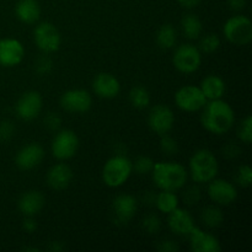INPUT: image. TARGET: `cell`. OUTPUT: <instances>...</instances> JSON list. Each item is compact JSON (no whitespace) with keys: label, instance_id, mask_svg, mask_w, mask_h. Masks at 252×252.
Wrapping results in <instances>:
<instances>
[{"label":"cell","instance_id":"obj_1","mask_svg":"<svg viewBox=\"0 0 252 252\" xmlns=\"http://www.w3.org/2000/svg\"><path fill=\"white\" fill-rule=\"evenodd\" d=\"M201 111L202 126L213 134H225L235 123V112L223 98L208 101Z\"/></svg>","mask_w":252,"mask_h":252},{"label":"cell","instance_id":"obj_22","mask_svg":"<svg viewBox=\"0 0 252 252\" xmlns=\"http://www.w3.org/2000/svg\"><path fill=\"white\" fill-rule=\"evenodd\" d=\"M15 15L24 24H36L41 16L39 2L37 0H19L15 6Z\"/></svg>","mask_w":252,"mask_h":252},{"label":"cell","instance_id":"obj_41","mask_svg":"<svg viewBox=\"0 0 252 252\" xmlns=\"http://www.w3.org/2000/svg\"><path fill=\"white\" fill-rule=\"evenodd\" d=\"M22 228L29 234L34 233L37 230V221L34 220L33 217H25L24 221H22Z\"/></svg>","mask_w":252,"mask_h":252},{"label":"cell","instance_id":"obj_43","mask_svg":"<svg viewBox=\"0 0 252 252\" xmlns=\"http://www.w3.org/2000/svg\"><path fill=\"white\" fill-rule=\"evenodd\" d=\"M182 6L187 7V9H193V7L198 6L201 0H177Z\"/></svg>","mask_w":252,"mask_h":252},{"label":"cell","instance_id":"obj_6","mask_svg":"<svg viewBox=\"0 0 252 252\" xmlns=\"http://www.w3.org/2000/svg\"><path fill=\"white\" fill-rule=\"evenodd\" d=\"M174 66L182 74H192L197 71L202 63V54L198 47L191 43H185L175 49L172 57Z\"/></svg>","mask_w":252,"mask_h":252},{"label":"cell","instance_id":"obj_39","mask_svg":"<svg viewBox=\"0 0 252 252\" xmlns=\"http://www.w3.org/2000/svg\"><path fill=\"white\" fill-rule=\"evenodd\" d=\"M158 250L161 252H176L179 251V245H177L176 241L166 239L158 245Z\"/></svg>","mask_w":252,"mask_h":252},{"label":"cell","instance_id":"obj_9","mask_svg":"<svg viewBox=\"0 0 252 252\" xmlns=\"http://www.w3.org/2000/svg\"><path fill=\"white\" fill-rule=\"evenodd\" d=\"M79 148V138L75 132L63 129L56 134L52 140V154L58 160H69L76 154Z\"/></svg>","mask_w":252,"mask_h":252},{"label":"cell","instance_id":"obj_18","mask_svg":"<svg viewBox=\"0 0 252 252\" xmlns=\"http://www.w3.org/2000/svg\"><path fill=\"white\" fill-rule=\"evenodd\" d=\"M191 250L194 252H219L221 250L220 243L213 235L194 226L189 235Z\"/></svg>","mask_w":252,"mask_h":252},{"label":"cell","instance_id":"obj_23","mask_svg":"<svg viewBox=\"0 0 252 252\" xmlns=\"http://www.w3.org/2000/svg\"><path fill=\"white\" fill-rule=\"evenodd\" d=\"M201 90L208 101L219 100L224 96L226 90L225 81L218 75H208L202 80Z\"/></svg>","mask_w":252,"mask_h":252},{"label":"cell","instance_id":"obj_19","mask_svg":"<svg viewBox=\"0 0 252 252\" xmlns=\"http://www.w3.org/2000/svg\"><path fill=\"white\" fill-rule=\"evenodd\" d=\"M93 90L101 98H115L121 91V84L112 74L100 73L94 79Z\"/></svg>","mask_w":252,"mask_h":252},{"label":"cell","instance_id":"obj_14","mask_svg":"<svg viewBox=\"0 0 252 252\" xmlns=\"http://www.w3.org/2000/svg\"><path fill=\"white\" fill-rule=\"evenodd\" d=\"M25 47L19 39H0V65L5 68L16 66L24 61Z\"/></svg>","mask_w":252,"mask_h":252},{"label":"cell","instance_id":"obj_28","mask_svg":"<svg viewBox=\"0 0 252 252\" xmlns=\"http://www.w3.org/2000/svg\"><path fill=\"white\" fill-rule=\"evenodd\" d=\"M129 101L137 110H144L150 105V93L144 86H134L129 93Z\"/></svg>","mask_w":252,"mask_h":252},{"label":"cell","instance_id":"obj_30","mask_svg":"<svg viewBox=\"0 0 252 252\" xmlns=\"http://www.w3.org/2000/svg\"><path fill=\"white\" fill-rule=\"evenodd\" d=\"M238 138L244 144H250L252 142V117L250 115L241 121L238 128Z\"/></svg>","mask_w":252,"mask_h":252},{"label":"cell","instance_id":"obj_11","mask_svg":"<svg viewBox=\"0 0 252 252\" xmlns=\"http://www.w3.org/2000/svg\"><path fill=\"white\" fill-rule=\"evenodd\" d=\"M207 193L217 206H229L238 198L236 187L231 182L223 179H213L209 181Z\"/></svg>","mask_w":252,"mask_h":252},{"label":"cell","instance_id":"obj_35","mask_svg":"<svg viewBox=\"0 0 252 252\" xmlns=\"http://www.w3.org/2000/svg\"><path fill=\"white\" fill-rule=\"evenodd\" d=\"M236 181L241 187H250L252 184V169L249 165H241L236 172Z\"/></svg>","mask_w":252,"mask_h":252},{"label":"cell","instance_id":"obj_17","mask_svg":"<svg viewBox=\"0 0 252 252\" xmlns=\"http://www.w3.org/2000/svg\"><path fill=\"white\" fill-rule=\"evenodd\" d=\"M167 224H169L170 230L175 235L180 236H189L192 229L196 226L192 214L186 209L179 208V207L175 211H172L171 213H169Z\"/></svg>","mask_w":252,"mask_h":252},{"label":"cell","instance_id":"obj_7","mask_svg":"<svg viewBox=\"0 0 252 252\" xmlns=\"http://www.w3.org/2000/svg\"><path fill=\"white\" fill-rule=\"evenodd\" d=\"M208 100L199 86L186 85L175 94V103L184 112H198L206 106Z\"/></svg>","mask_w":252,"mask_h":252},{"label":"cell","instance_id":"obj_37","mask_svg":"<svg viewBox=\"0 0 252 252\" xmlns=\"http://www.w3.org/2000/svg\"><path fill=\"white\" fill-rule=\"evenodd\" d=\"M15 126L11 121H1L0 122V140L1 142H7L14 137Z\"/></svg>","mask_w":252,"mask_h":252},{"label":"cell","instance_id":"obj_34","mask_svg":"<svg viewBox=\"0 0 252 252\" xmlns=\"http://www.w3.org/2000/svg\"><path fill=\"white\" fill-rule=\"evenodd\" d=\"M160 149L164 154L166 155H175L179 152V144H177L176 139L172 137H170L169 134L161 135V139H160Z\"/></svg>","mask_w":252,"mask_h":252},{"label":"cell","instance_id":"obj_38","mask_svg":"<svg viewBox=\"0 0 252 252\" xmlns=\"http://www.w3.org/2000/svg\"><path fill=\"white\" fill-rule=\"evenodd\" d=\"M44 125L46 127L48 128L49 130H58L62 126V118L59 117L58 113H54V112H48L44 117Z\"/></svg>","mask_w":252,"mask_h":252},{"label":"cell","instance_id":"obj_42","mask_svg":"<svg viewBox=\"0 0 252 252\" xmlns=\"http://www.w3.org/2000/svg\"><path fill=\"white\" fill-rule=\"evenodd\" d=\"M229 7L231 10H235V11H240L245 7L246 0H228Z\"/></svg>","mask_w":252,"mask_h":252},{"label":"cell","instance_id":"obj_25","mask_svg":"<svg viewBox=\"0 0 252 252\" xmlns=\"http://www.w3.org/2000/svg\"><path fill=\"white\" fill-rule=\"evenodd\" d=\"M179 197L176 196V193L172 191H162L160 193L157 194L155 197V206H157L158 211H160L161 213L169 214L172 211L179 207Z\"/></svg>","mask_w":252,"mask_h":252},{"label":"cell","instance_id":"obj_2","mask_svg":"<svg viewBox=\"0 0 252 252\" xmlns=\"http://www.w3.org/2000/svg\"><path fill=\"white\" fill-rule=\"evenodd\" d=\"M152 175L154 184L162 191L175 192L181 189L189 179V172L184 165L171 161L154 164Z\"/></svg>","mask_w":252,"mask_h":252},{"label":"cell","instance_id":"obj_12","mask_svg":"<svg viewBox=\"0 0 252 252\" xmlns=\"http://www.w3.org/2000/svg\"><path fill=\"white\" fill-rule=\"evenodd\" d=\"M175 123V115L171 108L166 105H157L150 110L148 116V125L150 129L160 137L169 134Z\"/></svg>","mask_w":252,"mask_h":252},{"label":"cell","instance_id":"obj_36","mask_svg":"<svg viewBox=\"0 0 252 252\" xmlns=\"http://www.w3.org/2000/svg\"><path fill=\"white\" fill-rule=\"evenodd\" d=\"M53 68V62L48 56H42L36 62V73L39 75H47L52 71Z\"/></svg>","mask_w":252,"mask_h":252},{"label":"cell","instance_id":"obj_8","mask_svg":"<svg viewBox=\"0 0 252 252\" xmlns=\"http://www.w3.org/2000/svg\"><path fill=\"white\" fill-rule=\"evenodd\" d=\"M33 39L39 51L43 53H54L61 48L62 37L58 29L51 22H41L33 31Z\"/></svg>","mask_w":252,"mask_h":252},{"label":"cell","instance_id":"obj_44","mask_svg":"<svg viewBox=\"0 0 252 252\" xmlns=\"http://www.w3.org/2000/svg\"><path fill=\"white\" fill-rule=\"evenodd\" d=\"M63 248H64V246H63V244L61 243V241H52L51 246H49V250L58 252V251L63 250Z\"/></svg>","mask_w":252,"mask_h":252},{"label":"cell","instance_id":"obj_45","mask_svg":"<svg viewBox=\"0 0 252 252\" xmlns=\"http://www.w3.org/2000/svg\"><path fill=\"white\" fill-rule=\"evenodd\" d=\"M25 251H39L37 248H25Z\"/></svg>","mask_w":252,"mask_h":252},{"label":"cell","instance_id":"obj_21","mask_svg":"<svg viewBox=\"0 0 252 252\" xmlns=\"http://www.w3.org/2000/svg\"><path fill=\"white\" fill-rule=\"evenodd\" d=\"M44 197L38 191H29L20 197L17 202L19 211L24 217H34L43 209Z\"/></svg>","mask_w":252,"mask_h":252},{"label":"cell","instance_id":"obj_10","mask_svg":"<svg viewBox=\"0 0 252 252\" xmlns=\"http://www.w3.org/2000/svg\"><path fill=\"white\" fill-rule=\"evenodd\" d=\"M43 107V98L38 91H26L17 100L15 105L17 117L24 121H32L37 118Z\"/></svg>","mask_w":252,"mask_h":252},{"label":"cell","instance_id":"obj_33","mask_svg":"<svg viewBox=\"0 0 252 252\" xmlns=\"http://www.w3.org/2000/svg\"><path fill=\"white\" fill-rule=\"evenodd\" d=\"M154 164L155 162L153 161L152 158L139 157L137 160H135L134 164H133V170H134L138 175L152 174Z\"/></svg>","mask_w":252,"mask_h":252},{"label":"cell","instance_id":"obj_40","mask_svg":"<svg viewBox=\"0 0 252 252\" xmlns=\"http://www.w3.org/2000/svg\"><path fill=\"white\" fill-rule=\"evenodd\" d=\"M224 155H225L228 159H235L240 154V148L235 144V143H229L228 145H225L223 149Z\"/></svg>","mask_w":252,"mask_h":252},{"label":"cell","instance_id":"obj_3","mask_svg":"<svg viewBox=\"0 0 252 252\" xmlns=\"http://www.w3.org/2000/svg\"><path fill=\"white\" fill-rule=\"evenodd\" d=\"M218 171V160L211 150H197L189 159V175L196 184H208L216 179Z\"/></svg>","mask_w":252,"mask_h":252},{"label":"cell","instance_id":"obj_31","mask_svg":"<svg viewBox=\"0 0 252 252\" xmlns=\"http://www.w3.org/2000/svg\"><path fill=\"white\" fill-rule=\"evenodd\" d=\"M143 229L147 231V234L149 235H154V234H158L161 229V220H160L159 217L157 214L152 213L148 214L144 219H143Z\"/></svg>","mask_w":252,"mask_h":252},{"label":"cell","instance_id":"obj_15","mask_svg":"<svg viewBox=\"0 0 252 252\" xmlns=\"http://www.w3.org/2000/svg\"><path fill=\"white\" fill-rule=\"evenodd\" d=\"M44 159V149L38 143H31L25 145L17 152L15 164L20 170L29 171L38 166Z\"/></svg>","mask_w":252,"mask_h":252},{"label":"cell","instance_id":"obj_29","mask_svg":"<svg viewBox=\"0 0 252 252\" xmlns=\"http://www.w3.org/2000/svg\"><path fill=\"white\" fill-rule=\"evenodd\" d=\"M220 47V38L216 33H208L199 41L198 49L204 53H214Z\"/></svg>","mask_w":252,"mask_h":252},{"label":"cell","instance_id":"obj_16","mask_svg":"<svg viewBox=\"0 0 252 252\" xmlns=\"http://www.w3.org/2000/svg\"><path fill=\"white\" fill-rule=\"evenodd\" d=\"M137 199L132 194H120L113 199L112 209L117 223L127 224L137 213Z\"/></svg>","mask_w":252,"mask_h":252},{"label":"cell","instance_id":"obj_32","mask_svg":"<svg viewBox=\"0 0 252 252\" xmlns=\"http://www.w3.org/2000/svg\"><path fill=\"white\" fill-rule=\"evenodd\" d=\"M202 198V191L199 189L198 186L193 185V186L187 187L182 193V201L187 206H196Z\"/></svg>","mask_w":252,"mask_h":252},{"label":"cell","instance_id":"obj_5","mask_svg":"<svg viewBox=\"0 0 252 252\" xmlns=\"http://www.w3.org/2000/svg\"><path fill=\"white\" fill-rule=\"evenodd\" d=\"M223 34L228 42L235 46H248L252 41V22L244 15H235L225 21Z\"/></svg>","mask_w":252,"mask_h":252},{"label":"cell","instance_id":"obj_4","mask_svg":"<svg viewBox=\"0 0 252 252\" xmlns=\"http://www.w3.org/2000/svg\"><path fill=\"white\" fill-rule=\"evenodd\" d=\"M133 162L125 155H115L106 161L102 169V180L106 186L117 189L123 186L130 177Z\"/></svg>","mask_w":252,"mask_h":252},{"label":"cell","instance_id":"obj_20","mask_svg":"<svg viewBox=\"0 0 252 252\" xmlns=\"http://www.w3.org/2000/svg\"><path fill=\"white\" fill-rule=\"evenodd\" d=\"M46 180L47 184L52 189L62 191V189H65L70 185L71 180H73V171L66 164L59 162V164L53 165L49 169Z\"/></svg>","mask_w":252,"mask_h":252},{"label":"cell","instance_id":"obj_24","mask_svg":"<svg viewBox=\"0 0 252 252\" xmlns=\"http://www.w3.org/2000/svg\"><path fill=\"white\" fill-rule=\"evenodd\" d=\"M182 32L189 39H197L203 32V24L194 14H187L181 20Z\"/></svg>","mask_w":252,"mask_h":252},{"label":"cell","instance_id":"obj_27","mask_svg":"<svg viewBox=\"0 0 252 252\" xmlns=\"http://www.w3.org/2000/svg\"><path fill=\"white\" fill-rule=\"evenodd\" d=\"M202 221L204 223V225L208 226V228L216 229L223 224L224 221V214L219 207L217 206H209L202 211Z\"/></svg>","mask_w":252,"mask_h":252},{"label":"cell","instance_id":"obj_26","mask_svg":"<svg viewBox=\"0 0 252 252\" xmlns=\"http://www.w3.org/2000/svg\"><path fill=\"white\" fill-rule=\"evenodd\" d=\"M177 42L176 29L171 24H165L158 30L157 43L161 49L174 48Z\"/></svg>","mask_w":252,"mask_h":252},{"label":"cell","instance_id":"obj_13","mask_svg":"<svg viewBox=\"0 0 252 252\" xmlns=\"http://www.w3.org/2000/svg\"><path fill=\"white\" fill-rule=\"evenodd\" d=\"M61 106L63 110L71 113H85L93 105V97L90 94L83 89L68 90L62 95Z\"/></svg>","mask_w":252,"mask_h":252}]
</instances>
